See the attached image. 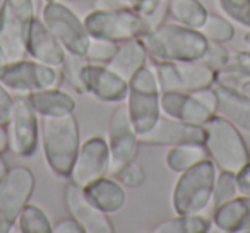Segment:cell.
<instances>
[{
	"instance_id": "1",
	"label": "cell",
	"mask_w": 250,
	"mask_h": 233,
	"mask_svg": "<svg viewBox=\"0 0 250 233\" xmlns=\"http://www.w3.org/2000/svg\"><path fill=\"white\" fill-rule=\"evenodd\" d=\"M40 137L50 170L59 177L69 178L70 168L81 148L79 122L76 115L40 117Z\"/></svg>"
},
{
	"instance_id": "2",
	"label": "cell",
	"mask_w": 250,
	"mask_h": 233,
	"mask_svg": "<svg viewBox=\"0 0 250 233\" xmlns=\"http://www.w3.org/2000/svg\"><path fill=\"white\" fill-rule=\"evenodd\" d=\"M149 57L154 62H180L199 60L208 48V40L199 29L182 26L178 22H160L151 26L144 36Z\"/></svg>"
},
{
	"instance_id": "3",
	"label": "cell",
	"mask_w": 250,
	"mask_h": 233,
	"mask_svg": "<svg viewBox=\"0 0 250 233\" xmlns=\"http://www.w3.org/2000/svg\"><path fill=\"white\" fill-rule=\"evenodd\" d=\"M204 148L219 170L236 171L250 160V151L240 129L223 115L216 113L204 124Z\"/></svg>"
},
{
	"instance_id": "4",
	"label": "cell",
	"mask_w": 250,
	"mask_h": 233,
	"mask_svg": "<svg viewBox=\"0 0 250 233\" xmlns=\"http://www.w3.org/2000/svg\"><path fill=\"white\" fill-rule=\"evenodd\" d=\"M216 165L209 158L178 173L171 191V206L177 214H202L212 204Z\"/></svg>"
},
{
	"instance_id": "5",
	"label": "cell",
	"mask_w": 250,
	"mask_h": 233,
	"mask_svg": "<svg viewBox=\"0 0 250 233\" xmlns=\"http://www.w3.org/2000/svg\"><path fill=\"white\" fill-rule=\"evenodd\" d=\"M84 26L91 36L106 38L117 43L132 38H144L151 29L146 16L134 7H96L84 18Z\"/></svg>"
},
{
	"instance_id": "6",
	"label": "cell",
	"mask_w": 250,
	"mask_h": 233,
	"mask_svg": "<svg viewBox=\"0 0 250 233\" xmlns=\"http://www.w3.org/2000/svg\"><path fill=\"white\" fill-rule=\"evenodd\" d=\"M35 14L33 0H5L0 16V48L7 62L28 57L26 43Z\"/></svg>"
},
{
	"instance_id": "7",
	"label": "cell",
	"mask_w": 250,
	"mask_h": 233,
	"mask_svg": "<svg viewBox=\"0 0 250 233\" xmlns=\"http://www.w3.org/2000/svg\"><path fill=\"white\" fill-rule=\"evenodd\" d=\"M36 187L31 168L18 165L7 170L0 180V233H9L21 211L29 204Z\"/></svg>"
},
{
	"instance_id": "8",
	"label": "cell",
	"mask_w": 250,
	"mask_h": 233,
	"mask_svg": "<svg viewBox=\"0 0 250 233\" xmlns=\"http://www.w3.org/2000/svg\"><path fill=\"white\" fill-rule=\"evenodd\" d=\"M62 69L33 59L7 62L0 69V81L12 94H29L33 91L57 87L62 81Z\"/></svg>"
},
{
	"instance_id": "9",
	"label": "cell",
	"mask_w": 250,
	"mask_h": 233,
	"mask_svg": "<svg viewBox=\"0 0 250 233\" xmlns=\"http://www.w3.org/2000/svg\"><path fill=\"white\" fill-rule=\"evenodd\" d=\"M42 21L46 28L55 35L67 53L74 55H86L87 45H89V33H87L84 21L76 16L60 0H50L45 2L42 9Z\"/></svg>"
},
{
	"instance_id": "10",
	"label": "cell",
	"mask_w": 250,
	"mask_h": 233,
	"mask_svg": "<svg viewBox=\"0 0 250 233\" xmlns=\"http://www.w3.org/2000/svg\"><path fill=\"white\" fill-rule=\"evenodd\" d=\"M9 149L21 158H31L40 143V117L31 106L28 96L14 94L11 115L5 124Z\"/></svg>"
},
{
	"instance_id": "11",
	"label": "cell",
	"mask_w": 250,
	"mask_h": 233,
	"mask_svg": "<svg viewBox=\"0 0 250 233\" xmlns=\"http://www.w3.org/2000/svg\"><path fill=\"white\" fill-rule=\"evenodd\" d=\"M106 143L110 149V173L115 175L124 165L136 160L139 151V136L130 122L127 105L122 101L111 111L106 129Z\"/></svg>"
},
{
	"instance_id": "12",
	"label": "cell",
	"mask_w": 250,
	"mask_h": 233,
	"mask_svg": "<svg viewBox=\"0 0 250 233\" xmlns=\"http://www.w3.org/2000/svg\"><path fill=\"white\" fill-rule=\"evenodd\" d=\"M161 91L192 93L201 87L214 86L216 72L201 60H180V62H154Z\"/></svg>"
},
{
	"instance_id": "13",
	"label": "cell",
	"mask_w": 250,
	"mask_h": 233,
	"mask_svg": "<svg viewBox=\"0 0 250 233\" xmlns=\"http://www.w3.org/2000/svg\"><path fill=\"white\" fill-rule=\"evenodd\" d=\"M110 173V149L104 137L93 136L81 143L69 173V180L79 187Z\"/></svg>"
},
{
	"instance_id": "14",
	"label": "cell",
	"mask_w": 250,
	"mask_h": 233,
	"mask_svg": "<svg viewBox=\"0 0 250 233\" xmlns=\"http://www.w3.org/2000/svg\"><path fill=\"white\" fill-rule=\"evenodd\" d=\"M81 84L83 91L103 103H122L129 94V81L103 64H84L81 70Z\"/></svg>"
},
{
	"instance_id": "15",
	"label": "cell",
	"mask_w": 250,
	"mask_h": 233,
	"mask_svg": "<svg viewBox=\"0 0 250 233\" xmlns=\"http://www.w3.org/2000/svg\"><path fill=\"white\" fill-rule=\"evenodd\" d=\"M63 202L69 214L83 226L84 233H113L115 226L104 211L93 204L83 187L69 184L63 189Z\"/></svg>"
},
{
	"instance_id": "16",
	"label": "cell",
	"mask_w": 250,
	"mask_h": 233,
	"mask_svg": "<svg viewBox=\"0 0 250 233\" xmlns=\"http://www.w3.org/2000/svg\"><path fill=\"white\" fill-rule=\"evenodd\" d=\"M204 126L182 122L161 113L158 122L147 132L141 134L139 143L146 146H175L182 143H201L204 144Z\"/></svg>"
},
{
	"instance_id": "17",
	"label": "cell",
	"mask_w": 250,
	"mask_h": 233,
	"mask_svg": "<svg viewBox=\"0 0 250 233\" xmlns=\"http://www.w3.org/2000/svg\"><path fill=\"white\" fill-rule=\"evenodd\" d=\"M160 106L161 113L167 117L195 126H204L212 115H216L192 93H180V91H161Z\"/></svg>"
},
{
	"instance_id": "18",
	"label": "cell",
	"mask_w": 250,
	"mask_h": 233,
	"mask_svg": "<svg viewBox=\"0 0 250 233\" xmlns=\"http://www.w3.org/2000/svg\"><path fill=\"white\" fill-rule=\"evenodd\" d=\"M28 57L33 60H38L42 64L62 69L65 60V50L60 45L52 31L46 28L42 18H35L31 22V28L28 33V43H26Z\"/></svg>"
},
{
	"instance_id": "19",
	"label": "cell",
	"mask_w": 250,
	"mask_h": 233,
	"mask_svg": "<svg viewBox=\"0 0 250 233\" xmlns=\"http://www.w3.org/2000/svg\"><path fill=\"white\" fill-rule=\"evenodd\" d=\"M160 94V89H132L129 87L125 105H127L130 122L136 129L137 136L147 132L161 117Z\"/></svg>"
},
{
	"instance_id": "20",
	"label": "cell",
	"mask_w": 250,
	"mask_h": 233,
	"mask_svg": "<svg viewBox=\"0 0 250 233\" xmlns=\"http://www.w3.org/2000/svg\"><path fill=\"white\" fill-rule=\"evenodd\" d=\"M147 57H149V52H147L144 38L125 40V42L118 43L115 55L104 65L110 67L113 72H117L125 81H129L141 67L146 65Z\"/></svg>"
},
{
	"instance_id": "21",
	"label": "cell",
	"mask_w": 250,
	"mask_h": 233,
	"mask_svg": "<svg viewBox=\"0 0 250 233\" xmlns=\"http://www.w3.org/2000/svg\"><path fill=\"white\" fill-rule=\"evenodd\" d=\"M216 96H218V113L235 124L238 129L250 132V100L240 94L238 91L214 83Z\"/></svg>"
},
{
	"instance_id": "22",
	"label": "cell",
	"mask_w": 250,
	"mask_h": 233,
	"mask_svg": "<svg viewBox=\"0 0 250 233\" xmlns=\"http://www.w3.org/2000/svg\"><path fill=\"white\" fill-rule=\"evenodd\" d=\"M83 189L87 197L93 201V204L106 214L118 212L125 206V189L115 177L110 178L104 175Z\"/></svg>"
},
{
	"instance_id": "23",
	"label": "cell",
	"mask_w": 250,
	"mask_h": 233,
	"mask_svg": "<svg viewBox=\"0 0 250 233\" xmlns=\"http://www.w3.org/2000/svg\"><path fill=\"white\" fill-rule=\"evenodd\" d=\"M212 223L228 233L245 232L249 223V195H236L212 209Z\"/></svg>"
},
{
	"instance_id": "24",
	"label": "cell",
	"mask_w": 250,
	"mask_h": 233,
	"mask_svg": "<svg viewBox=\"0 0 250 233\" xmlns=\"http://www.w3.org/2000/svg\"><path fill=\"white\" fill-rule=\"evenodd\" d=\"M38 113V117H55V115L74 113L76 110V101L67 91L57 87H45V89L33 91L26 94Z\"/></svg>"
},
{
	"instance_id": "25",
	"label": "cell",
	"mask_w": 250,
	"mask_h": 233,
	"mask_svg": "<svg viewBox=\"0 0 250 233\" xmlns=\"http://www.w3.org/2000/svg\"><path fill=\"white\" fill-rule=\"evenodd\" d=\"M208 156V151H206L204 144L201 143H182L170 146L167 153V167L170 168L173 173H182L187 168L197 165L199 161L206 160Z\"/></svg>"
},
{
	"instance_id": "26",
	"label": "cell",
	"mask_w": 250,
	"mask_h": 233,
	"mask_svg": "<svg viewBox=\"0 0 250 233\" xmlns=\"http://www.w3.org/2000/svg\"><path fill=\"white\" fill-rule=\"evenodd\" d=\"M167 12L175 22L192 29L201 28L208 16V9L201 0H170Z\"/></svg>"
},
{
	"instance_id": "27",
	"label": "cell",
	"mask_w": 250,
	"mask_h": 233,
	"mask_svg": "<svg viewBox=\"0 0 250 233\" xmlns=\"http://www.w3.org/2000/svg\"><path fill=\"white\" fill-rule=\"evenodd\" d=\"M211 230V221L202 214H177L160 221L154 233H206Z\"/></svg>"
},
{
	"instance_id": "28",
	"label": "cell",
	"mask_w": 250,
	"mask_h": 233,
	"mask_svg": "<svg viewBox=\"0 0 250 233\" xmlns=\"http://www.w3.org/2000/svg\"><path fill=\"white\" fill-rule=\"evenodd\" d=\"M201 35L204 36L208 42H216V43H228L235 36V28L226 18L219 14H211L208 12L204 22L199 28Z\"/></svg>"
},
{
	"instance_id": "29",
	"label": "cell",
	"mask_w": 250,
	"mask_h": 233,
	"mask_svg": "<svg viewBox=\"0 0 250 233\" xmlns=\"http://www.w3.org/2000/svg\"><path fill=\"white\" fill-rule=\"evenodd\" d=\"M19 230L22 233H52V221L42 208L29 202L18 218Z\"/></svg>"
},
{
	"instance_id": "30",
	"label": "cell",
	"mask_w": 250,
	"mask_h": 233,
	"mask_svg": "<svg viewBox=\"0 0 250 233\" xmlns=\"http://www.w3.org/2000/svg\"><path fill=\"white\" fill-rule=\"evenodd\" d=\"M240 195L238 185H236V177L233 171L219 170L216 171L214 187H212V206L223 204L229 199Z\"/></svg>"
},
{
	"instance_id": "31",
	"label": "cell",
	"mask_w": 250,
	"mask_h": 233,
	"mask_svg": "<svg viewBox=\"0 0 250 233\" xmlns=\"http://www.w3.org/2000/svg\"><path fill=\"white\" fill-rule=\"evenodd\" d=\"M216 83L225 84L250 100V74L233 69L231 65H226L225 69L216 72Z\"/></svg>"
},
{
	"instance_id": "32",
	"label": "cell",
	"mask_w": 250,
	"mask_h": 233,
	"mask_svg": "<svg viewBox=\"0 0 250 233\" xmlns=\"http://www.w3.org/2000/svg\"><path fill=\"white\" fill-rule=\"evenodd\" d=\"M117 42H111L106 38H98V36H89V45L86 50V60L91 64H108L111 57L117 52Z\"/></svg>"
},
{
	"instance_id": "33",
	"label": "cell",
	"mask_w": 250,
	"mask_h": 233,
	"mask_svg": "<svg viewBox=\"0 0 250 233\" xmlns=\"http://www.w3.org/2000/svg\"><path fill=\"white\" fill-rule=\"evenodd\" d=\"M113 177L117 178L125 189H137L146 180V171H144V167L139 161L132 160L127 165H124Z\"/></svg>"
},
{
	"instance_id": "34",
	"label": "cell",
	"mask_w": 250,
	"mask_h": 233,
	"mask_svg": "<svg viewBox=\"0 0 250 233\" xmlns=\"http://www.w3.org/2000/svg\"><path fill=\"white\" fill-rule=\"evenodd\" d=\"M229 55H231V53L226 50L225 43L209 42L204 55H202L199 60H201L202 64H206L209 69H212L214 72H218V70L225 69V67L229 64Z\"/></svg>"
},
{
	"instance_id": "35",
	"label": "cell",
	"mask_w": 250,
	"mask_h": 233,
	"mask_svg": "<svg viewBox=\"0 0 250 233\" xmlns=\"http://www.w3.org/2000/svg\"><path fill=\"white\" fill-rule=\"evenodd\" d=\"M221 11L229 19L250 29V0H218Z\"/></svg>"
},
{
	"instance_id": "36",
	"label": "cell",
	"mask_w": 250,
	"mask_h": 233,
	"mask_svg": "<svg viewBox=\"0 0 250 233\" xmlns=\"http://www.w3.org/2000/svg\"><path fill=\"white\" fill-rule=\"evenodd\" d=\"M86 57L81 55H74V53H67L65 52V60H63L62 65V74L74 84L77 91H83V84H81V70L83 65L86 64Z\"/></svg>"
},
{
	"instance_id": "37",
	"label": "cell",
	"mask_w": 250,
	"mask_h": 233,
	"mask_svg": "<svg viewBox=\"0 0 250 233\" xmlns=\"http://www.w3.org/2000/svg\"><path fill=\"white\" fill-rule=\"evenodd\" d=\"M12 101H14V94L0 81V122L2 124H7L9 115H11Z\"/></svg>"
},
{
	"instance_id": "38",
	"label": "cell",
	"mask_w": 250,
	"mask_h": 233,
	"mask_svg": "<svg viewBox=\"0 0 250 233\" xmlns=\"http://www.w3.org/2000/svg\"><path fill=\"white\" fill-rule=\"evenodd\" d=\"M52 233H84V230H83V226L69 214L67 218H60L59 221L52 223Z\"/></svg>"
},
{
	"instance_id": "39",
	"label": "cell",
	"mask_w": 250,
	"mask_h": 233,
	"mask_svg": "<svg viewBox=\"0 0 250 233\" xmlns=\"http://www.w3.org/2000/svg\"><path fill=\"white\" fill-rule=\"evenodd\" d=\"M240 195H250V160L235 173Z\"/></svg>"
},
{
	"instance_id": "40",
	"label": "cell",
	"mask_w": 250,
	"mask_h": 233,
	"mask_svg": "<svg viewBox=\"0 0 250 233\" xmlns=\"http://www.w3.org/2000/svg\"><path fill=\"white\" fill-rule=\"evenodd\" d=\"M228 65L250 74V50H242V52H235L233 55H229Z\"/></svg>"
},
{
	"instance_id": "41",
	"label": "cell",
	"mask_w": 250,
	"mask_h": 233,
	"mask_svg": "<svg viewBox=\"0 0 250 233\" xmlns=\"http://www.w3.org/2000/svg\"><path fill=\"white\" fill-rule=\"evenodd\" d=\"M9 149V136H7V127L5 124L0 122V154H4Z\"/></svg>"
},
{
	"instance_id": "42",
	"label": "cell",
	"mask_w": 250,
	"mask_h": 233,
	"mask_svg": "<svg viewBox=\"0 0 250 233\" xmlns=\"http://www.w3.org/2000/svg\"><path fill=\"white\" fill-rule=\"evenodd\" d=\"M7 170H9L7 163H5L4 158H2V154H0V180H2V177H4V175L7 173Z\"/></svg>"
},
{
	"instance_id": "43",
	"label": "cell",
	"mask_w": 250,
	"mask_h": 233,
	"mask_svg": "<svg viewBox=\"0 0 250 233\" xmlns=\"http://www.w3.org/2000/svg\"><path fill=\"white\" fill-rule=\"evenodd\" d=\"M127 7H137L139 4H143V2H149V0H122Z\"/></svg>"
},
{
	"instance_id": "44",
	"label": "cell",
	"mask_w": 250,
	"mask_h": 233,
	"mask_svg": "<svg viewBox=\"0 0 250 233\" xmlns=\"http://www.w3.org/2000/svg\"><path fill=\"white\" fill-rule=\"evenodd\" d=\"M4 64H7V59H5L4 52H2V48H0V69H2V65H4Z\"/></svg>"
},
{
	"instance_id": "45",
	"label": "cell",
	"mask_w": 250,
	"mask_h": 233,
	"mask_svg": "<svg viewBox=\"0 0 250 233\" xmlns=\"http://www.w3.org/2000/svg\"><path fill=\"white\" fill-rule=\"evenodd\" d=\"M243 42H245L247 45L250 46V29H249V31L245 33V35H243Z\"/></svg>"
},
{
	"instance_id": "46",
	"label": "cell",
	"mask_w": 250,
	"mask_h": 233,
	"mask_svg": "<svg viewBox=\"0 0 250 233\" xmlns=\"http://www.w3.org/2000/svg\"><path fill=\"white\" fill-rule=\"evenodd\" d=\"M4 5H5V0H0V16H2V11H4Z\"/></svg>"
},
{
	"instance_id": "47",
	"label": "cell",
	"mask_w": 250,
	"mask_h": 233,
	"mask_svg": "<svg viewBox=\"0 0 250 233\" xmlns=\"http://www.w3.org/2000/svg\"><path fill=\"white\" fill-rule=\"evenodd\" d=\"M43 2H50V0H43Z\"/></svg>"
}]
</instances>
